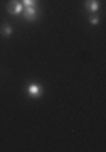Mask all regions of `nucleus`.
<instances>
[{
	"instance_id": "0eeeda50",
	"label": "nucleus",
	"mask_w": 106,
	"mask_h": 152,
	"mask_svg": "<svg viewBox=\"0 0 106 152\" xmlns=\"http://www.w3.org/2000/svg\"><path fill=\"white\" fill-rule=\"evenodd\" d=\"M89 22H91V24H93V26H98V24H99V19H98V17H94V15H93V17H91V19H89Z\"/></svg>"
},
{
	"instance_id": "39448f33",
	"label": "nucleus",
	"mask_w": 106,
	"mask_h": 152,
	"mask_svg": "<svg viewBox=\"0 0 106 152\" xmlns=\"http://www.w3.org/2000/svg\"><path fill=\"white\" fill-rule=\"evenodd\" d=\"M0 32L4 34V36H10V34H12V26L4 24V26H2V29H0Z\"/></svg>"
},
{
	"instance_id": "423d86ee",
	"label": "nucleus",
	"mask_w": 106,
	"mask_h": 152,
	"mask_svg": "<svg viewBox=\"0 0 106 152\" xmlns=\"http://www.w3.org/2000/svg\"><path fill=\"white\" fill-rule=\"evenodd\" d=\"M22 5L24 7H36L37 5V0H22Z\"/></svg>"
},
{
	"instance_id": "f257e3e1",
	"label": "nucleus",
	"mask_w": 106,
	"mask_h": 152,
	"mask_svg": "<svg viewBox=\"0 0 106 152\" xmlns=\"http://www.w3.org/2000/svg\"><path fill=\"white\" fill-rule=\"evenodd\" d=\"M7 10L12 15H20L22 10H24V5H22V2H19V0H10L7 4Z\"/></svg>"
},
{
	"instance_id": "7ed1b4c3",
	"label": "nucleus",
	"mask_w": 106,
	"mask_h": 152,
	"mask_svg": "<svg viewBox=\"0 0 106 152\" xmlns=\"http://www.w3.org/2000/svg\"><path fill=\"white\" fill-rule=\"evenodd\" d=\"M27 93H29V96L37 98V96H41L42 88L39 86V85H36V83H32V85H29V86H27Z\"/></svg>"
},
{
	"instance_id": "f03ea898",
	"label": "nucleus",
	"mask_w": 106,
	"mask_h": 152,
	"mask_svg": "<svg viewBox=\"0 0 106 152\" xmlns=\"http://www.w3.org/2000/svg\"><path fill=\"white\" fill-rule=\"evenodd\" d=\"M24 17H25L27 20H36L37 19V14H39V10H37V5L36 7H24Z\"/></svg>"
},
{
	"instance_id": "20e7f679",
	"label": "nucleus",
	"mask_w": 106,
	"mask_h": 152,
	"mask_svg": "<svg viewBox=\"0 0 106 152\" xmlns=\"http://www.w3.org/2000/svg\"><path fill=\"white\" fill-rule=\"evenodd\" d=\"M84 7L88 9L89 12H98V9H99V2L98 0H84Z\"/></svg>"
}]
</instances>
